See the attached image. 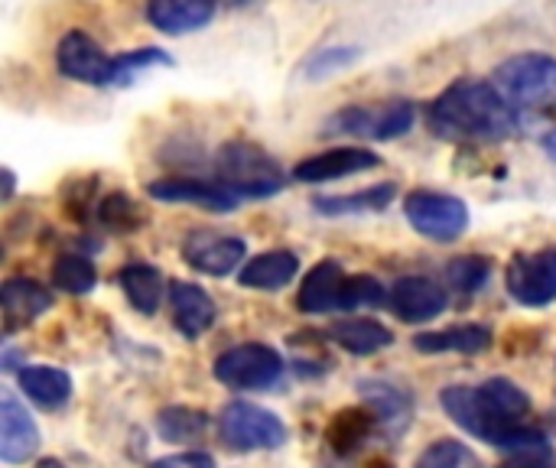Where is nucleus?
Listing matches in <instances>:
<instances>
[{
  "instance_id": "nucleus-1",
  "label": "nucleus",
  "mask_w": 556,
  "mask_h": 468,
  "mask_svg": "<svg viewBox=\"0 0 556 468\" xmlns=\"http://www.w3.org/2000/svg\"><path fill=\"white\" fill-rule=\"evenodd\" d=\"M440 407L459 430L489 443L492 450L515 453L547 443V433L531 423L528 391L508 378H489L476 388H446L440 394Z\"/></svg>"
},
{
  "instance_id": "nucleus-2",
  "label": "nucleus",
  "mask_w": 556,
  "mask_h": 468,
  "mask_svg": "<svg viewBox=\"0 0 556 468\" xmlns=\"http://www.w3.org/2000/svg\"><path fill=\"white\" fill-rule=\"evenodd\" d=\"M427 124L437 137L453 143H498L518 130V111L495 85L459 78L433 101Z\"/></svg>"
},
{
  "instance_id": "nucleus-3",
  "label": "nucleus",
  "mask_w": 556,
  "mask_h": 468,
  "mask_svg": "<svg viewBox=\"0 0 556 468\" xmlns=\"http://www.w3.org/2000/svg\"><path fill=\"white\" fill-rule=\"evenodd\" d=\"M218 182L241 199H270L287 186L283 166L251 140H228L215 153Z\"/></svg>"
},
{
  "instance_id": "nucleus-4",
  "label": "nucleus",
  "mask_w": 556,
  "mask_h": 468,
  "mask_svg": "<svg viewBox=\"0 0 556 468\" xmlns=\"http://www.w3.org/2000/svg\"><path fill=\"white\" fill-rule=\"evenodd\" d=\"M495 88L515 111H547L556 107V59L541 52H521L505 59L495 75Z\"/></svg>"
},
{
  "instance_id": "nucleus-5",
  "label": "nucleus",
  "mask_w": 556,
  "mask_h": 468,
  "mask_svg": "<svg viewBox=\"0 0 556 468\" xmlns=\"http://www.w3.org/2000/svg\"><path fill=\"white\" fill-rule=\"evenodd\" d=\"M410 101H378V104H349L323 121V137H358V140H397L414 127Z\"/></svg>"
},
{
  "instance_id": "nucleus-6",
  "label": "nucleus",
  "mask_w": 556,
  "mask_h": 468,
  "mask_svg": "<svg viewBox=\"0 0 556 468\" xmlns=\"http://www.w3.org/2000/svg\"><path fill=\"white\" fill-rule=\"evenodd\" d=\"M287 423L251 401H231L218 414V440L235 453H274L287 446Z\"/></svg>"
},
{
  "instance_id": "nucleus-7",
  "label": "nucleus",
  "mask_w": 556,
  "mask_h": 468,
  "mask_svg": "<svg viewBox=\"0 0 556 468\" xmlns=\"http://www.w3.org/2000/svg\"><path fill=\"white\" fill-rule=\"evenodd\" d=\"M404 215L410 228L430 241L453 244L469 228V208L459 195L437 192V189H414L404 199Z\"/></svg>"
},
{
  "instance_id": "nucleus-8",
  "label": "nucleus",
  "mask_w": 556,
  "mask_h": 468,
  "mask_svg": "<svg viewBox=\"0 0 556 468\" xmlns=\"http://www.w3.org/2000/svg\"><path fill=\"white\" fill-rule=\"evenodd\" d=\"M215 381L228 391H267L283 378V358L261 342H244L225 349L215 365Z\"/></svg>"
},
{
  "instance_id": "nucleus-9",
  "label": "nucleus",
  "mask_w": 556,
  "mask_h": 468,
  "mask_svg": "<svg viewBox=\"0 0 556 468\" xmlns=\"http://www.w3.org/2000/svg\"><path fill=\"white\" fill-rule=\"evenodd\" d=\"M508 296L528 309H544L556 303V244L515 254L505 270Z\"/></svg>"
},
{
  "instance_id": "nucleus-10",
  "label": "nucleus",
  "mask_w": 556,
  "mask_h": 468,
  "mask_svg": "<svg viewBox=\"0 0 556 468\" xmlns=\"http://www.w3.org/2000/svg\"><path fill=\"white\" fill-rule=\"evenodd\" d=\"M55 65L72 81L114 85V55H108L88 33H65L55 46Z\"/></svg>"
},
{
  "instance_id": "nucleus-11",
  "label": "nucleus",
  "mask_w": 556,
  "mask_h": 468,
  "mask_svg": "<svg viewBox=\"0 0 556 468\" xmlns=\"http://www.w3.org/2000/svg\"><path fill=\"white\" fill-rule=\"evenodd\" d=\"M450 296H446V287L430 280V277H397L391 283V293H388V306L391 313L407 322V326H420V322H433L443 309H446Z\"/></svg>"
},
{
  "instance_id": "nucleus-12",
  "label": "nucleus",
  "mask_w": 556,
  "mask_h": 468,
  "mask_svg": "<svg viewBox=\"0 0 556 468\" xmlns=\"http://www.w3.org/2000/svg\"><path fill=\"white\" fill-rule=\"evenodd\" d=\"M244 241L222 231H192L182 241V261L205 277H228L244 261Z\"/></svg>"
},
{
  "instance_id": "nucleus-13",
  "label": "nucleus",
  "mask_w": 556,
  "mask_h": 468,
  "mask_svg": "<svg viewBox=\"0 0 556 468\" xmlns=\"http://www.w3.org/2000/svg\"><path fill=\"white\" fill-rule=\"evenodd\" d=\"M39 453V427L29 410L16 401L13 391L0 397V459L7 466H20Z\"/></svg>"
},
{
  "instance_id": "nucleus-14",
  "label": "nucleus",
  "mask_w": 556,
  "mask_h": 468,
  "mask_svg": "<svg viewBox=\"0 0 556 468\" xmlns=\"http://www.w3.org/2000/svg\"><path fill=\"white\" fill-rule=\"evenodd\" d=\"M147 195L156 202H186L199 205L205 212H235L241 195H235L225 182H205V179H153L147 186Z\"/></svg>"
},
{
  "instance_id": "nucleus-15",
  "label": "nucleus",
  "mask_w": 556,
  "mask_h": 468,
  "mask_svg": "<svg viewBox=\"0 0 556 468\" xmlns=\"http://www.w3.org/2000/svg\"><path fill=\"white\" fill-rule=\"evenodd\" d=\"M378 166H381V156L365 147H336V150L313 153V156L300 160L293 166V179L296 182H329V179L355 176V173L378 169Z\"/></svg>"
},
{
  "instance_id": "nucleus-16",
  "label": "nucleus",
  "mask_w": 556,
  "mask_h": 468,
  "mask_svg": "<svg viewBox=\"0 0 556 468\" xmlns=\"http://www.w3.org/2000/svg\"><path fill=\"white\" fill-rule=\"evenodd\" d=\"M0 306H3V332L10 336L36 322L52 306V290L33 277H10L0 290Z\"/></svg>"
},
{
  "instance_id": "nucleus-17",
  "label": "nucleus",
  "mask_w": 556,
  "mask_h": 468,
  "mask_svg": "<svg viewBox=\"0 0 556 468\" xmlns=\"http://www.w3.org/2000/svg\"><path fill=\"white\" fill-rule=\"evenodd\" d=\"M345 277H349V274L342 270V264H339L336 257L319 261V264L306 274V280H303V287H300V293H296L300 313H306V316L339 313V309H342V287H345Z\"/></svg>"
},
{
  "instance_id": "nucleus-18",
  "label": "nucleus",
  "mask_w": 556,
  "mask_h": 468,
  "mask_svg": "<svg viewBox=\"0 0 556 468\" xmlns=\"http://www.w3.org/2000/svg\"><path fill=\"white\" fill-rule=\"evenodd\" d=\"M169 309H173L176 329H179L186 339L205 336V332L215 326V316H218L215 300H212L202 287H195V283H189V280H173V283H169Z\"/></svg>"
},
{
  "instance_id": "nucleus-19",
  "label": "nucleus",
  "mask_w": 556,
  "mask_h": 468,
  "mask_svg": "<svg viewBox=\"0 0 556 468\" xmlns=\"http://www.w3.org/2000/svg\"><path fill=\"white\" fill-rule=\"evenodd\" d=\"M375 433H381L378 414H375L368 404H362V407H345V410H339V414L329 420V427H326V443H329V450H332L336 456L352 459V456H358V453L365 450V443H368Z\"/></svg>"
},
{
  "instance_id": "nucleus-20",
  "label": "nucleus",
  "mask_w": 556,
  "mask_h": 468,
  "mask_svg": "<svg viewBox=\"0 0 556 468\" xmlns=\"http://www.w3.org/2000/svg\"><path fill=\"white\" fill-rule=\"evenodd\" d=\"M362 391V404H368L375 414H378V423H381V433L384 437H401L414 417V401L407 391L388 384V381H362L358 384Z\"/></svg>"
},
{
  "instance_id": "nucleus-21",
  "label": "nucleus",
  "mask_w": 556,
  "mask_h": 468,
  "mask_svg": "<svg viewBox=\"0 0 556 468\" xmlns=\"http://www.w3.org/2000/svg\"><path fill=\"white\" fill-rule=\"evenodd\" d=\"M215 16V0H147V20L166 36H186Z\"/></svg>"
},
{
  "instance_id": "nucleus-22",
  "label": "nucleus",
  "mask_w": 556,
  "mask_h": 468,
  "mask_svg": "<svg viewBox=\"0 0 556 468\" xmlns=\"http://www.w3.org/2000/svg\"><path fill=\"white\" fill-rule=\"evenodd\" d=\"M300 274V257L293 251H264L238 270V283L248 290H283Z\"/></svg>"
},
{
  "instance_id": "nucleus-23",
  "label": "nucleus",
  "mask_w": 556,
  "mask_h": 468,
  "mask_svg": "<svg viewBox=\"0 0 556 468\" xmlns=\"http://www.w3.org/2000/svg\"><path fill=\"white\" fill-rule=\"evenodd\" d=\"M492 329L479 326V322H459L440 332H424L414 339V349L420 355H446V352H459V355H479L485 349H492Z\"/></svg>"
},
{
  "instance_id": "nucleus-24",
  "label": "nucleus",
  "mask_w": 556,
  "mask_h": 468,
  "mask_svg": "<svg viewBox=\"0 0 556 468\" xmlns=\"http://www.w3.org/2000/svg\"><path fill=\"white\" fill-rule=\"evenodd\" d=\"M329 339L345 349L349 355H358V358H368V355H378L384 349L394 345V332L378 322V319H368V316H352V319H339L332 329H329Z\"/></svg>"
},
{
  "instance_id": "nucleus-25",
  "label": "nucleus",
  "mask_w": 556,
  "mask_h": 468,
  "mask_svg": "<svg viewBox=\"0 0 556 468\" xmlns=\"http://www.w3.org/2000/svg\"><path fill=\"white\" fill-rule=\"evenodd\" d=\"M20 391L42 410H62L72 401V378L62 368L29 365L16 371Z\"/></svg>"
},
{
  "instance_id": "nucleus-26",
  "label": "nucleus",
  "mask_w": 556,
  "mask_h": 468,
  "mask_svg": "<svg viewBox=\"0 0 556 468\" xmlns=\"http://www.w3.org/2000/svg\"><path fill=\"white\" fill-rule=\"evenodd\" d=\"M117 283L127 296V303L140 313V316H153L163 303V274L153 264L143 261H130L117 270Z\"/></svg>"
},
{
  "instance_id": "nucleus-27",
  "label": "nucleus",
  "mask_w": 556,
  "mask_h": 468,
  "mask_svg": "<svg viewBox=\"0 0 556 468\" xmlns=\"http://www.w3.org/2000/svg\"><path fill=\"white\" fill-rule=\"evenodd\" d=\"M394 195H397L394 182H378V186H368V189H358V192H349V195H316L313 199V212L326 215V218L384 212L394 202Z\"/></svg>"
},
{
  "instance_id": "nucleus-28",
  "label": "nucleus",
  "mask_w": 556,
  "mask_h": 468,
  "mask_svg": "<svg viewBox=\"0 0 556 468\" xmlns=\"http://www.w3.org/2000/svg\"><path fill=\"white\" fill-rule=\"evenodd\" d=\"M208 430V414L195 407H163L156 414V437L166 443H195Z\"/></svg>"
},
{
  "instance_id": "nucleus-29",
  "label": "nucleus",
  "mask_w": 556,
  "mask_h": 468,
  "mask_svg": "<svg viewBox=\"0 0 556 468\" xmlns=\"http://www.w3.org/2000/svg\"><path fill=\"white\" fill-rule=\"evenodd\" d=\"M94 283H98V270L85 254H62L52 264V287L62 290V293L85 296V293L94 290Z\"/></svg>"
},
{
  "instance_id": "nucleus-30",
  "label": "nucleus",
  "mask_w": 556,
  "mask_h": 468,
  "mask_svg": "<svg viewBox=\"0 0 556 468\" xmlns=\"http://www.w3.org/2000/svg\"><path fill=\"white\" fill-rule=\"evenodd\" d=\"M362 59V46H329L313 52L309 59H303V65L296 68V78L303 81H326L329 75L355 65Z\"/></svg>"
},
{
  "instance_id": "nucleus-31",
  "label": "nucleus",
  "mask_w": 556,
  "mask_h": 468,
  "mask_svg": "<svg viewBox=\"0 0 556 468\" xmlns=\"http://www.w3.org/2000/svg\"><path fill=\"white\" fill-rule=\"evenodd\" d=\"M98 222L104 225V231L111 235H134L147 218L140 212V205L124 195V192H111L98 202Z\"/></svg>"
},
{
  "instance_id": "nucleus-32",
  "label": "nucleus",
  "mask_w": 556,
  "mask_h": 468,
  "mask_svg": "<svg viewBox=\"0 0 556 468\" xmlns=\"http://www.w3.org/2000/svg\"><path fill=\"white\" fill-rule=\"evenodd\" d=\"M414 468H485V463L459 440H437L424 450Z\"/></svg>"
},
{
  "instance_id": "nucleus-33",
  "label": "nucleus",
  "mask_w": 556,
  "mask_h": 468,
  "mask_svg": "<svg viewBox=\"0 0 556 468\" xmlns=\"http://www.w3.org/2000/svg\"><path fill=\"white\" fill-rule=\"evenodd\" d=\"M492 277V264L482 254H469V257H456L446 267V283L459 293H479Z\"/></svg>"
},
{
  "instance_id": "nucleus-34",
  "label": "nucleus",
  "mask_w": 556,
  "mask_h": 468,
  "mask_svg": "<svg viewBox=\"0 0 556 468\" xmlns=\"http://www.w3.org/2000/svg\"><path fill=\"white\" fill-rule=\"evenodd\" d=\"M384 287L378 277L371 274H349L345 277V287H342V313L349 309H362V306H378L384 303Z\"/></svg>"
},
{
  "instance_id": "nucleus-35",
  "label": "nucleus",
  "mask_w": 556,
  "mask_h": 468,
  "mask_svg": "<svg viewBox=\"0 0 556 468\" xmlns=\"http://www.w3.org/2000/svg\"><path fill=\"white\" fill-rule=\"evenodd\" d=\"M173 59L163 52V49H153V46H143V49H134V52H121L114 55V85H127L137 72L150 68V65H169Z\"/></svg>"
},
{
  "instance_id": "nucleus-36",
  "label": "nucleus",
  "mask_w": 556,
  "mask_h": 468,
  "mask_svg": "<svg viewBox=\"0 0 556 468\" xmlns=\"http://www.w3.org/2000/svg\"><path fill=\"white\" fill-rule=\"evenodd\" d=\"M495 468H556V453L554 446H551V440H547V443L508 453Z\"/></svg>"
},
{
  "instance_id": "nucleus-37",
  "label": "nucleus",
  "mask_w": 556,
  "mask_h": 468,
  "mask_svg": "<svg viewBox=\"0 0 556 468\" xmlns=\"http://www.w3.org/2000/svg\"><path fill=\"white\" fill-rule=\"evenodd\" d=\"M150 468H215V459L208 453H176V456L156 459Z\"/></svg>"
},
{
  "instance_id": "nucleus-38",
  "label": "nucleus",
  "mask_w": 556,
  "mask_h": 468,
  "mask_svg": "<svg viewBox=\"0 0 556 468\" xmlns=\"http://www.w3.org/2000/svg\"><path fill=\"white\" fill-rule=\"evenodd\" d=\"M541 147H544V153H547V156H551V160L556 163V127H554V130H547V134H544Z\"/></svg>"
},
{
  "instance_id": "nucleus-39",
  "label": "nucleus",
  "mask_w": 556,
  "mask_h": 468,
  "mask_svg": "<svg viewBox=\"0 0 556 468\" xmlns=\"http://www.w3.org/2000/svg\"><path fill=\"white\" fill-rule=\"evenodd\" d=\"M13 182H16V179H13V173L7 169V173H3V199H10V195H13Z\"/></svg>"
},
{
  "instance_id": "nucleus-40",
  "label": "nucleus",
  "mask_w": 556,
  "mask_h": 468,
  "mask_svg": "<svg viewBox=\"0 0 556 468\" xmlns=\"http://www.w3.org/2000/svg\"><path fill=\"white\" fill-rule=\"evenodd\" d=\"M36 468H65V466H62L59 459H42V463H39Z\"/></svg>"
}]
</instances>
